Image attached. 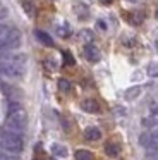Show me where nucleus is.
<instances>
[{
  "instance_id": "18",
  "label": "nucleus",
  "mask_w": 158,
  "mask_h": 160,
  "mask_svg": "<svg viewBox=\"0 0 158 160\" xmlns=\"http://www.w3.org/2000/svg\"><path fill=\"white\" fill-rule=\"evenodd\" d=\"M79 38H81L82 42H93V33L88 31V29H82V31L79 33Z\"/></svg>"
},
{
  "instance_id": "30",
  "label": "nucleus",
  "mask_w": 158,
  "mask_h": 160,
  "mask_svg": "<svg viewBox=\"0 0 158 160\" xmlns=\"http://www.w3.org/2000/svg\"><path fill=\"white\" fill-rule=\"evenodd\" d=\"M156 45H158V40H156Z\"/></svg>"
},
{
  "instance_id": "12",
  "label": "nucleus",
  "mask_w": 158,
  "mask_h": 160,
  "mask_svg": "<svg viewBox=\"0 0 158 160\" xmlns=\"http://www.w3.org/2000/svg\"><path fill=\"white\" fill-rule=\"evenodd\" d=\"M139 95H141V88L139 86H132V88H129V90H126L124 97H126V100H134V98H137Z\"/></svg>"
},
{
  "instance_id": "7",
  "label": "nucleus",
  "mask_w": 158,
  "mask_h": 160,
  "mask_svg": "<svg viewBox=\"0 0 158 160\" xmlns=\"http://www.w3.org/2000/svg\"><path fill=\"white\" fill-rule=\"evenodd\" d=\"M84 57L89 60V62H98L100 60V50L96 48L95 45L88 43V45L84 47Z\"/></svg>"
},
{
  "instance_id": "29",
  "label": "nucleus",
  "mask_w": 158,
  "mask_h": 160,
  "mask_svg": "<svg viewBox=\"0 0 158 160\" xmlns=\"http://www.w3.org/2000/svg\"><path fill=\"white\" fill-rule=\"evenodd\" d=\"M155 16H156V19H158V9H156V14H155Z\"/></svg>"
},
{
  "instance_id": "5",
  "label": "nucleus",
  "mask_w": 158,
  "mask_h": 160,
  "mask_svg": "<svg viewBox=\"0 0 158 160\" xmlns=\"http://www.w3.org/2000/svg\"><path fill=\"white\" fill-rule=\"evenodd\" d=\"M139 145L144 146L148 152H158V131L143 132L139 136Z\"/></svg>"
},
{
  "instance_id": "1",
  "label": "nucleus",
  "mask_w": 158,
  "mask_h": 160,
  "mask_svg": "<svg viewBox=\"0 0 158 160\" xmlns=\"http://www.w3.org/2000/svg\"><path fill=\"white\" fill-rule=\"evenodd\" d=\"M22 148H24L22 134L12 132L5 128L0 131V152L7 153V155L19 157V153L22 152Z\"/></svg>"
},
{
  "instance_id": "17",
  "label": "nucleus",
  "mask_w": 158,
  "mask_h": 160,
  "mask_svg": "<svg viewBox=\"0 0 158 160\" xmlns=\"http://www.w3.org/2000/svg\"><path fill=\"white\" fill-rule=\"evenodd\" d=\"M148 76H151V78L158 76V64L156 62H151L150 66H148Z\"/></svg>"
},
{
  "instance_id": "20",
  "label": "nucleus",
  "mask_w": 158,
  "mask_h": 160,
  "mask_svg": "<svg viewBox=\"0 0 158 160\" xmlns=\"http://www.w3.org/2000/svg\"><path fill=\"white\" fill-rule=\"evenodd\" d=\"M150 115L155 119H158V103L156 102H153V103L150 105Z\"/></svg>"
},
{
  "instance_id": "10",
  "label": "nucleus",
  "mask_w": 158,
  "mask_h": 160,
  "mask_svg": "<svg viewBox=\"0 0 158 160\" xmlns=\"http://www.w3.org/2000/svg\"><path fill=\"white\" fill-rule=\"evenodd\" d=\"M50 150L55 157H60V158H65V157H67V148L62 146V145H57V143H55V145H52Z\"/></svg>"
},
{
  "instance_id": "9",
  "label": "nucleus",
  "mask_w": 158,
  "mask_h": 160,
  "mask_svg": "<svg viewBox=\"0 0 158 160\" xmlns=\"http://www.w3.org/2000/svg\"><path fill=\"white\" fill-rule=\"evenodd\" d=\"M34 36H36L38 40H40V43H43V45H47V47H53V40H52V36L50 35H47L45 31H34Z\"/></svg>"
},
{
  "instance_id": "21",
  "label": "nucleus",
  "mask_w": 158,
  "mask_h": 160,
  "mask_svg": "<svg viewBox=\"0 0 158 160\" xmlns=\"http://www.w3.org/2000/svg\"><path fill=\"white\" fill-rule=\"evenodd\" d=\"M76 11H77V16H79V18H86V16H88V9H86V7L77 5V7H76Z\"/></svg>"
},
{
  "instance_id": "15",
  "label": "nucleus",
  "mask_w": 158,
  "mask_h": 160,
  "mask_svg": "<svg viewBox=\"0 0 158 160\" xmlns=\"http://www.w3.org/2000/svg\"><path fill=\"white\" fill-rule=\"evenodd\" d=\"M10 31H12V26H9V24H2V22H0V42H2V40L5 38V36L9 35Z\"/></svg>"
},
{
  "instance_id": "16",
  "label": "nucleus",
  "mask_w": 158,
  "mask_h": 160,
  "mask_svg": "<svg viewBox=\"0 0 158 160\" xmlns=\"http://www.w3.org/2000/svg\"><path fill=\"white\" fill-rule=\"evenodd\" d=\"M22 7H24V11H26L29 16H33V14H34V5H33V0H24V2H22Z\"/></svg>"
},
{
  "instance_id": "25",
  "label": "nucleus",
  "mask_w": 158,
  "mask_h": 160,
  "mask_svg": "<svg viewBox=\"0 0 158 160\" xmlns=\"http://www.w3.org/2000/svg\"><path fill=\"white\" fill-rule=\"evenodd\" d=\"M96 26H98L100 29H103V31L106 29V22L105 21H98V22H96Z\"/></svg>"
},
{
  "instance_id": "23",
  "label": "nucleus",
  "mask_w": 158,
  "mask_h": 160,
  "mask_svg": "<svg viewBox=\"0 0 158 160\" xmlns=\"http://www.w3.org/2000/svg\"><path fill=\"white\" fill-rule=\"evenodd\" d=\"M146 160H158V152H148Z\"/></svg>"
},
{
  "instance_id": "11",
  "label": "nucleus",
  "mask_w": 158,
  "mask_h": 160,
  "mask_svg": "<svg viewBox=\"0 0 158 160\" xmlns=\"http://www.w3.org/2000/svg\"><path fill=\"white\" fill-rule=\"evenodd\" d=\"M119 152H120V148H119V145H115V143H106L105 145V153L108 157H117L119 155Z\"/></svg>"
},
{
  "instance_id": "19",
  "label": "nucleus",
  "mask_w": 158,
  "mask_h": 160,
  "mask_svg": "<svg viewBox=\"0 0 158 160\" xmlns=\"http://www.w3.org/2000/svg\"><path fill=\"white\" fill-rule=\"evenodd\" d=\"M58 90L60 91H69L71 90V83L67 79H58Z\"/></svg>"
},
{
  "instance_id": "6",
  "label": "nucleus",
  "mask_w": 158,
  "mask_h": 160,
  "mask_svg": "<svg viewBox=\"0 0 158 160\" xmlns=\"http://www.w3.org/2000/svg\"><path fill=\"white\" fill-rule=\"evenodd\" d=\"M81 108L88 114H98L100 112V103L93 98H86V100L81 102Z\"/></svg>"
},
{
  "instance_id": "24",
  "label": "nucleus",
  "mask_w": 158,
  "mask_h": 160,
  "mask_svg": "<svg viewBox=\"0 0 158 160\" xmlns=\"http://www.w3.org/2000/svg\"><path fill=\"white\" fill-rule=\"evenodd\" d=\"M5 18H7V9L0 4V21H2V19H5Z\"/></svg>"
},
{
  "instance_id": "26",
  "label": "nucleus",
  "mask_w": 158,
  "mask_h": 160,
  "mask_svg": "<svg viewBox=\"0 0 158 160\" xmlns=\"http://www.w3.org/2000/svg\"><path fill=\"white\" fill-rule=\"evenodd\" d=\"M65 64H74V59L71 57V53H65Z\"/></svg>"
},
{
  "instance_id": "2",
  "label": "nucleus",
  "mask_w": 158,
  "mask_h": 160,
  "mask_svg": "<svg viewBox=\"0 0 158 160\" xmlns=\"http://www.w3.org/2000/svg\"><path fill=\"white\" fill-rule=\"evenodd\" d=\"M26 67V55L24 53H10L5 60L0 62V74L7 78H21Z\"/></svg>"
},
{
  "instance_id": "13",
  "label": "nucleus",
  "mask_w": 158,
  "mask_h": 160,
  "mask_svg": "<svg viewBox=\"0 0 158 160\" xmlns=\"http://www.w3.org/2000/svg\"><path fill=\"white\" fill-rule=\"evenodd\" d=\"M76 160H93V153L88 150H77L76 152Z\"/></svg>"
},
{
  "instance_id": "14",
  "label": "nucleus",
  "mask_w": 158,
  "mask_h": 160,
  "mask_svg": "<svg viewBox=\"0 0 158 160\" xmlns=\"http://www.w3.org/2000/svg\"><path fill=\"white\" fill-rule=\"evenodd\" d=\"M141 124L144 126V128H155V126L158 124V119L151 117V115H148V117H144L143 121H141Z\"/></svg>"
},
{
  "instance_id": "27",
  "label": "nucleus",
  "mask_w": 158,
  "mask_h": 160,
  "mask_svg": "<svg viewBox=\"0 0 158 160\" xmlns=\"http://www.w3.org/2000/svg\"><path fill=\"white\" fill-rule=\"evenodd\" d=\"M9 55H10V53H7V52H3V50H0V62H2V60H5Z\"/></svg>"
},
{
  "instance_id": "3",
  "label": "nucleus",
  "mask_w": 158,
  "mask_h": 160,
  "mask_svg": "<svg viewBox=\"0 0 158 160\" xmlns=\"http://www.w3.org/2000/svg\"><path fill=\"white\" fill-rule=\"evenodd\" d=\"M26 126H27V115L24 112V108L19 103H12L9 107V114H7L5 129L17 132V134H22Z\"/></svg>"
},
{
  "instance_id": "4",
  "label": "nucleus",
  "mask_w": 158,
  "mask_h": 160,
  "mask_svg": "<svg viewBox=\"0 0 158 160\" xmlns=\"http://www.w3.org/2000/svg\"><path fill=\"white\" fill-rule=\"evenodd\" d=\"M21 40H22V36H21V31L16 28H12V31L9 33V35L5 36V38L0 42V50H3V52H9V50H16L21 47Z\"/></svg>"
},
{
  "instance_id": "22",
  "label": "nucleus",
  "mask_w": 158,
  "mask_h": 160,
  "mask_svg": "<svg viewBox=\"0 0 158 160\" xmlns=\"http://www.w3.org/2000/svg\"><path fill=\"white\" fill-rule=\"evenodd\" d=\"M0 160H19V157H14V155H7V153L0 152Z\"/></svg>"
},
{
  "instance_id": "8",
  "label": "nucleus",
  "mask_w": 158,
  "mask_h": 160,
  "mask_svg": "<svg viewBox=\"0 0 158 160\" xmlns=\"http://www.w3.org/2000/svg\"><path fill=\"white\" fill-rule=\"evenodd\" d=\"M84 138L88 139V141H98V139L101 138V131H100L98 128H95V126L86 128L84 129Z\"/></svg>"
},
{
  "instance_id": "28",
  "label": "nucleus",
  "mask_w": 158,
  "mask_h": 160,
  "mask_svg": "<svg viewBox=\"0 0 158 160\" xmlns=\"http://www.w3.org/2000/svg\"><path fill=\"white\" fill-rule=\"evenodd\" d=\"M101 4H105V5H108V4H112V0H100Z\"/></svg>"
}]
</instances>
